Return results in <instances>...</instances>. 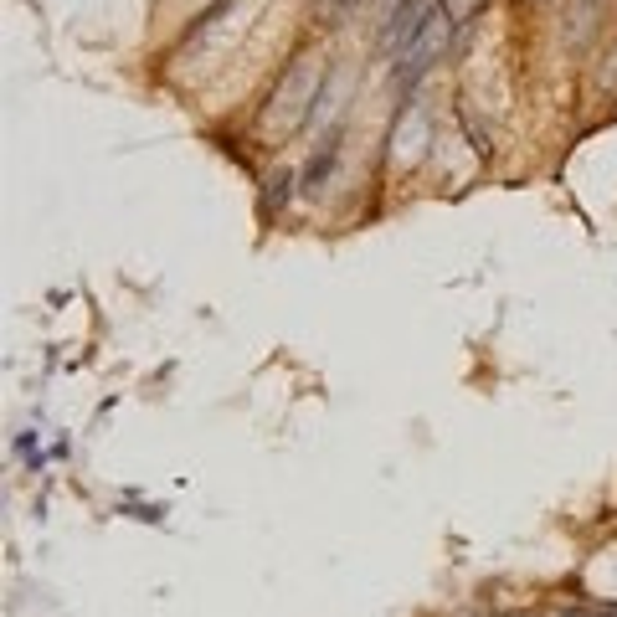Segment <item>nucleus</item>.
Listing matches in <instances>:
<instances>
[{
  "instance_id": "obj_1",
  "label": "nucleus",
  "mask_w": 617,
  "mask_h": 617,
  "mask_svg": "<svg viewBox=\"0 0 617 617\" xmlns=\"http://www.w3.org/2000/svg\"><path fill=\"white\" fill-rule=\"evenodd\" d=\"M438 47H443V16L432 11V21L417 31V42L407 47V62H402V83H412V78H422V67L438 57Z\"/></svg>"
}]
</instances>
